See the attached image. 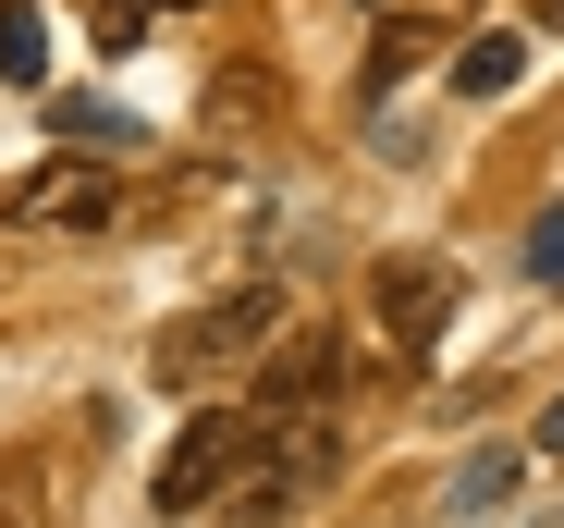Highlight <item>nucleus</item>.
<instances>
[{
    "mask_svg": "<svg viewBox=\"0 0 564 528\" xmlns=\"http://www.w3.org/2000/svg\"><path fill=\"white\" fill-rule=\"evenodd\" d=\"M270 332H282V295H270V283H234V295H209L197 320H172V332L148 344V369H160V394H221L234 369L270 357Z\"/></svg>",
    "mask_w": 564,
    "mask_h": 528,
    "instance_id": "f257e3e1",
    "label": "nucleus"
},
{
    "mask_svg": "<svg viewBox=\"0 0 564 528\" xmlns=\"http://www.w3.org/2000/svg\"><path fill=\"white\" fill-rule=\"evenodd\" d=\"M332 467H344V418H332V406H319V418H258L246 479H234L221 504H234V528H282V516H307V504L332 492Z\"/></svg>",
    "mask_w": 564,
    "mask_h": 528,
    "instance_id": "f03ea898",
    "label": "nucleus"
},
{
    "mask_svg": "<svg viewBox=\"0 0 564 528\" xmlns=\"http://www.w3.org/2000/svg\"><path fill=\"white\" fill-rule=\"evenodd\" d=\"M246 443H258V406H197V418L172 430V455H160L148 504H160V516H209V504L246 479Z\"/></svg>",
    "mask_w": 564,
    "mask_h": 528,
    "instance_id": "7ed1b4c3",
    "label": "nucleus"
},
{
    "mask_svg": "<svg viewBox=\"0 0 564 528\" xmlns=\"http://www.w3.org/2000/svg\"><path fill=\"white\" fill-rule=\"evenodd\" d=\"M368 320H381L393 357H430V344L454 332V258H430V246H381V258H368Z\"/></svg>",
    "mask_w": 564,
    "mask_h": 528,
    "instance_id": "20e7f679",
    "label": "nucleus"
},
{
    "mask_svg": "<svg viewBox=\"0 0 564 528\" xmlns=\"http://www.w3.org/2000/svg\"><path fill=\"white\" fill-rule=\"evenodd\" d=\"M13 222H25V234H111V222H123V185H111L99 160H50V172L13 185Z\"/></svg>",
    "mask_w": 564,
    "mask_h": 528,
    "instance_id": "39448f33",
    "label": "nucleus"
},
{
    "mask_svg": "<svg viewBox=\"0 0 564 528\" xmlns=\"http://www.w3.org/2000/svg\"><path fill=\"white\" fill-rule=\"evenodd\" d=\"M332 394H344V344L332 332H295V344L258 357V418H319Z\"/></svg>",
    "mask_w": 564,
    "mask_h": 528,
    "instance_id": "423d86ee",
    "label": "nucleus"
},
{
    "mask_svg": "<svg viewBox=\"0 0 564 528\" xmlns=\"http://www.w3.org/2000/svg\"><path fill=\"white\" fill-rule=\"evenodd\" d=\"M516 74H528V37H516V25H479V37L454 50V86H466V99H503Z\"/></svg>",
    "mask_w": 564,
    "mask_h": 528,
    "instance_id": "0eeeda50",
    "label": "nucleus"
},
{
    "mask_svg": "<svg viewBox=\"0 0 564 528\" xmlns=\"http://www.w3.org/2000/svg\"><path fill=\"white\" fill-rule=\"evenodd\" d=\"M0 74L50 86V13H37V0H0Z\"/></svg>",
    "mask_w": 564,
    "mask_h": 528,
    "instance_id": "6e6552de",
    "label": "nucleus"
},
{
    "mask_svg": "<svg viewBox=\"0 0 564 528\" xmlns=\"http://www.w3.org/2000/svg\"><path fill=\"white\" fill-rule=\"evenodd\" d=\"M0 528H50V455H0Z\"/></svg>",
    "mask_w": 564,
    "mask_h": 528,
    "instance_id": "1a4fd4ad",
    "label": "nucleus"
},
{
    "mask_svg": "<svg viewBox=\"0 0 564 528\" xmlns=\"http://www.w3.org/2000/svg\"><path fill=\"white\" fill-rule=\"evenodd\" d=\"M50 136H86V148H123L135 123H123L111 99H50Z\"/></svg>",
    "mask_w": 564,
    "mask_h": 528,
    "instance_id": "9d476101",
    "label": "nucleus"
},
{
    "mask_svg": "<svg viewBox=\"0 0 564 528\" xmlns=\"http://www.w3.org/2000/svg\"><path fill=\"white\" fill-rule=\"evenodd\" d=\"M503 492H516V455H479V467H466V479H454V516H491Z\"/></svg>",
    "mask_w": 564,
    "mask_h": 528,
    "instance_id": "9b49d317",
    "label": "nucleus"
},
{
    "mask_svg": "<svg viewBox=\"0 0 564 528\" xmlns=\"http://www.w3.org/2000/svg\"><path fill=\"white\" fill-rule=\"evenodd\" d=\"M528 283H564V209H552V222L528 234Z\"/></svg>",
    "mask_w": 564,
    "mask_h": 528,
    "instance_id": "f8f14e48",
    "label": "nucleus"
},
{
    "mask_svg": "<svg viewBox=\"0 0 564 528\" xmlns=\"http://www.w3.org/2000/svg\"><path fill=\"white\" fill-rule=\"evenodd\" d=\"M99 37H111V50H135V37H148V0H99Z\"/></svg>",
    "mask_w": 564,
    "mask_h": 528,
    "instance_id": "ddd939ff",
    "label": "nucleus"
},
{
    "mask_svg": "<svg viewBox=\"0 0 564 528\" xmlns=\"http://www.w3.org/2000/svg\"><path fill=\"white\" fill-rule=\"evenodd\" d=\"M540 455H564V394H552V418H540Z\"/></svg>",
    "mask_w": 564,
    "mask_h": 528,
    "instance_id": "4468645a",
    "label": "nucleus"
},
{
    "mask_svg": "<svg viewBox=\"0 0 564 528\" xmlns=\"http://www.w3.org/2000/svg\"><path fill=\"white\" fill-rule=\"evenodd\" d=\"M148 13H209V0H148Z\"/></svg>",
    "mask_w": 564,
    "mask_h": 528,
    "instance_id": "2eb2a0df",
    "label": "nucleus"
},
{
    "mask_svg": "<svg viewBox=\"0 0 564 528\" xmlns=\"http://www.w3.org/2000/svg\"><path fill=\"white\" fill-rule=\"evenodd\" d=\"M552 25H564V0H552Z\"/></svg>",
    "mask_w": 564,
    "mask_h": 528,
    "instance_id": "dca6fc26",
    "label": "nucleus"
}]
</instances>
